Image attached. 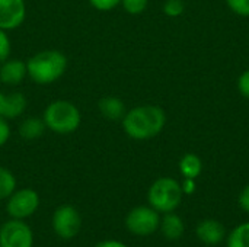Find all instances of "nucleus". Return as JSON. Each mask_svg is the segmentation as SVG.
I'll list each match as a JSON object with an SVG mask.
<instances>
[{"label": "nucleus", "instance_id": "27", "mask_svg": "<svg viewBox=\"0 0 249 247\" xmlns=\"http://www.w3.org/2000/svg\"><path fill=\"white\" fill-rule=\"evenodd\" d=\"M181 188H182V192H184V194L191 195V194L196 191V182H194V179H188V178H185V181L182 182Z\"/></svg>", "mask_w": 249, "mask_h": 247}, {"label": "nucleus", "instance_id": "21", "mask_svg": "<svg viewBox=\"0 0 249 247\" xmlns=\"http://www.w3.org/2000/svg\"><path fill=\"white\" fill-rule=\"evenodd\" d=\"M184 10L182 0H166L163 6V12L168 16H179Z\"/></svg>", "mask_w": 249, "mask_h": 247}, {"label": "nucleus", "instance_id": "7", "mask_svg": "<svg viewBox=\"0 0 249 247\" xmlns=\"http://www.w3.org/2000/svg\"><path fill=\"white\" fill-rule=\"evenodd\" d=\"M51 226H53L54 233L60 239L70 240L79 234L82 229V217L74 207L61 205L54 211Z\"/></svg>", "mask_w": 249, "mask_h": 247}, {"label": "nucleus", "instance_id": "19", "mask_svg": "<svg viewBox=\"0 0 249 247\" xmlns=\"http://www.w3.org/2000/svg\"><path fill=\"white\" fill-rule=\"evenodd\" d=\"M12 51V42L7 35V31L0 28V64L4 63L7 58H10Z\"/></svg>", "mask_w": 249, "mask_h": 247}, {"label": "nucleus", "instance_id": "28", "mask_svg": "<svg viewBox=\"0 0 249 247\" xmlns=\"http://www.w3.org/2000/svg\"><path fill=\"white\" fill-rule=\"evenodd\" d=\"M95 247H127L123 242L118 240H104L101 243H98Z\"/></svg>", "mask_w": 249, "mask_h": 247}, {"label": "nucleus", "instance_id": "4", "mask_svg": "<svg viewBox=\"0 0 249 247\" xmlns=\"http://www.w3.org/2000/svg\"><path fill=\"white\" fill-rule=\"evenodd\" d=\"M182 188L172 178H160L152 183L147 192L149 205L158 213L166 214L175 211L182 201Z\"/></svg>", "mask_w": 249, "mask_h": 247}, {"label": "nucleus", "instance_id": "5", "mask_svg": "<svg viewBox=\"0 0 249 247\" xmlns=\"http://www.w3.org/2000/svg\"><path fill=\"white\" fill-rule=\"evenodd\" d=\"M159 224H160L159 213L152 207H144V205L136 207L125 217L127 230L131 234L140 237H146L156 233L159 230Z\"/></svg>", "mask_w": 249, "mask_h": 247}, {"label": "nucleus", "instance_id": "2", "mask_svg": "<svg viewBox=\"0 0 249 247\" xmlns=\"http://www.w3.org/2000/svg\"><path fill=\"white\" fill-rule=\"evenodd\" d=\"M69 66L67 57L58 49H44L26 61L28 77L39 84H51L63 77Z\"/></svg>", "mask_w": 249, "mask_h": 247}, {"label": "nucleus", "instance_id": "13", "mask_svg": "<svg viewBox=\"0 0 249 247\" xmlns=\"http://www.w3.org/2000/svg\"><path fill=\"white\" fill-rule=\"evenodd\" d=\"M26 98L20 92H12L4 95V105H3V118L6 119H16L23 115L26 109Z\"/></svg>", "mask_w": 249, "mask_h": 247}, {"label": "nucleus", "instance_id": "18", "mask_svg": "<svg viewBox=\"0 0 249 247\" xmlns=\"http://www.w3.org/2000/svg\"><path fill=\"white\" fill-rule=\"evenodd\" d=\"M15 191H16L15 175L9 169L0 166V201L7 199Z\"/></svg>", "mask_w": 249, "mask_h": 247}, {"label": "nucleus", "instance_id": "25", "mask_svg": "<svg viewBox=\"0 0 249 247\" xmlns=\"http://www.w3.org/2000/svg\"><path fill=\"white\" fill-rule=\"evenodd\" d=\"M238 87L239 92L249 99V70H247L238 80Z\"/></svg>", "mask_w": 249, "mask_h": 247}, {"label": "nucleus", "instance_id": "10", "mask_svg": "<svg viewBox=\"0 0 249 247\" xmlns=\"http://www.w3.org/2000/svg\"><path fill=\"white\" fill-rule=\"evenodd\" d=\"M198 240L209 246H216L222 243L226 237V229L220 221L216 220H203L196 229Z\"/></svg>", "mask_w": 249, "mask_h": 247}, {"label": "nucleus", "instance_id": "12", "mask_svg": "<svg viewBox=\"0 0 249 247\" xmlns=\"http://www.w3.org/2000/svg\"><path fill=\"white\" fill-rule=\"evenodd\" d=\"M159 230L162 233V236L169 240V242H177L184 236L185 231V224L182 221V218L172 213H166L162 218H160V224H159Z\"/></svg>", "mask_w": 249, "mask_h": 247}, {"label": "nucleus", "instance_id": "17", "mask_svg": "<svg viewBox=\"0 0 249 247\" xmlns=\"http://www.w3.org/2000/svg\"><path fill=\"white\" fill-rule=\"evenodd\" d=\"M226 247H249V221L236 226L229 233Z\"/></svg>", "mask_w": 249, "mask_h": 247}, {"label": "nucleus", "instance_id": "29", "mask_svg": "<svg viewBox=\"0 0 249 247\" xmlns=\"http://www.w3.org/2000/svg\"><path fill=\"white\" fill-rule=\"evenodd\" d=\"M3 105H4V95L0 92V116L3 115Z\"/></svg>", "mask_w": 249, "mask_h": 247}, {"label": "nucleus", "instance_id": "23", "mask_svg": "<svg viewBox=\"0 0 249 247\" xmlns=\"http://www.w3.org/2000/svg\"><path fill=\"white\" fill-rule=\"evenodd\" d=\"M88 1L90 3L92 7H95L96 10H102V12L112 10L121 3V0H88Z\"/></svg>", "mask_w": 249, "mask_h": 247}, {"label": "nucleus", "instance_id": "11", "mask_svg": "<svg viewBox=\"0 0 249 247\" xmlns=\"http://www.w3.org/2000/svg\"><path fill=\"white\" fill-rule=\"evenodd\" d=\"M26 76V63L19 58H7L0 64V82L6 86H18Z\"/></svg>", "mask_w": 249, "mask_h": 247}, {"label": "nucleus", "instance_id": "9", "mask_svg": "<svg viewBox=\"0 0 249 247\" xmlns=\"http://www.w3.org/2000/svg\"><path fill=\"white\" fill-rule=\"evenodd\" d=\"M26 17L25 0H0V28L4 31L18 29Z\"/></svg>", "mask_w": 249, "mask_h": 247}, {"label": "nucleus", "instance_id": "15", "mask_svg": "<svg viewBox=\"0 0 249 247\" xmlns=\"http://www.w3.org/2000/svg\"><path fill=\"white\" fill-rule=\"evenodd\" d=\"M47 127L42 118H36V116H29L26 119H23L19 125V135L23 140H36L39 138L44 132H45Z\"/></svg>", "mask_w": 249, "mask_h": 247}, {"label": "nucleus", "instance_id": "24", "mask_svg": "<svg viewBox=\"0 0 249 247\" xmlns=\"http://www.w3.org/2000/svg\"><path fill=\"white\" fill-rule=\"evenodd\" d=\"M10 138V127L4 118L0 116V147H3Z\"/></svg>", "mask_w": 249, "mask_h": 247}, {"label": "nucleus", "instance_id": "8", "mask_svg": "<svg viewBox=\"0 0 249 247\" xmlns=\"http://www.w3.org/2000/svg\"><path fill=\"white\" fill-rule=\"evenodd\" d=\"M34 233L25 220L10 218L0 227V247H32Z\"/></svg>", "mask_w": 249, "mask_h": 247}, {"label": "nucleus", "instance_id": "14", "mask_svg": "<svg viewBox=\"0 0 249 247\" xmlns=\"http://www.w3.org/2000/svg\"><path fill=\"white\" fill-rule=\"evenodd\" d=\"M98 109H99L101 115L108 121H120L127 114L124 102L115 96L102 98L98 103Z\"/></svg>", "mask_w": 249, "mask_h": 247}, {"label": "nucleus", "instance_id": "26", "mask_svg": "<svg viewBox=\"0 0 249 247\" xmlns=\"http://www.w3.org/2000/svg\"><path fill=\"white\" fill-rule=\"evenodd\" d=\"M239 205L245 213L249 214V185L244 188V191L239 195Z\"/></svg>", "mask_w": 249, "mask_h": 247}, {"label": "nucleus", "instance_id": "3", "mask_svg": "<svg viewBox=\"0 0 249 247\" xmlns=\"http://www.w3.org/2000/svg\"><path fill=\"white\" fill-rule=\"evenodd\" d=\"M42 119L50 131L60 135H67L79 130L82 124V114L73 102L60 99L51 102L45 108Z\"/></svg>", "mask_w": 249, "mask_h": 247}, {"label": "nucleus", "instance_id": "20", "mask_svg": "<svg viewBox=\"0 0 249 247\" xmlns=\"http://www.w3.org/2000/svg\"><path fill=\"white\" fill-rule=\"evenodd\" d=\"M121 3L130 15H140L147 6V0H121Z\"/></svg>", "mask_w": 249, "mask_h": 247}, {"label": "nucleus", "instance_id": "16", "mask_svg": "<svg viewBox=\"0 0 249 247\" xmlns=\"http://www.w3.org/2000/svg\"><path fill=\"white\" fill-rule=\"evenodd\" d=\"M179 169H181V173L184 175V178L196 179L201 173L203 163H201L198 156H196V154H185L181 159V162H179Z\"/></svg>", "mask_w": 249, "mask_h": 247}, {"label": "nucleus", "instance_id": "22", "mask_svg": "<svg viewBox=\"0 0 249 247\" xmlns=\"http://www.w3.org/2000/svg\"><path fill=\"white\" fill-rule=\"evenodd\" d=\"M233 12L241 16H249V0H226Z\"/></svg>", "mask_w": 249, "mask_h": 247}, {"label": "nucleus", "instance_id": "1", "mask_svg": "<svg viewBox=\"0 0 249 247\" xmlns=\"http://www.w3.org/2000/svg\"><path fill=\"white\" fill-rule=\"evenodd\" d=\"M123 121V128L133 140H149L158 135L165 127V112L159 106L143 105L128 111Z\"/></svg>", "mask_w": 249, "mask_h": 247}, {"label": "nucleus", "instance_id": "6", "mask_svg": "<svg viewBox=\"0 0 249 247\" xmlns=\"http://www.w3.org/2000/svg\"><path fill=\"white\" fill-rule=\"evenodd\" d=\"M39 207V195L31 188L15 191L6 204V213L13 220H26L36 213Z\"/></svg>", "mask_w": 249, "mask_h": 247}]
</instances>
